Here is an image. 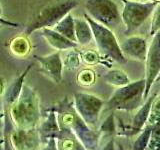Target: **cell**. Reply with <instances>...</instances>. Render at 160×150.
<instances>
[{"instance_id":"1","label":"cell","mask_w":160,"mask_h":150,"mask_svg":"<svg viewBox=\"0 0 160 150\" xmlns=\"http://www.w3.org/2000/svg\"><path fill=\"white\" fill-rule=\"evenodd\" d=\"M7 112L13 126L18 129H34L40 124V101L36 91L28 85L23 86L21 94Z\"/></svg>"},{"instance_id":"2","label":"cell","mask_w":160,"mask_h":150,"mask_svg":"<svg viewBox=\"0 0 160 150\" xmlns=\"http://www.w3.org/2000/svg\"><path fill=\"white\" fill-rule=\"evenodd\" d=\"M78 4V0H53L48 2L38 10L31 21L28 23L25 29V34L30 35L45 27H54Z\"/></svg>"},{"instance_id":"3","label":"cell","mask_w":160,"mask_h":150,"mask_svg":"<svg viewBox=\"0 0 160 150\" xmlns=\"http://www.w3.org/2000/svg\"><path fill=\"white\" fill-rule=\"evenodd\" d=\"M145 87V78L118 87L107 101L108 109L123 111H132L138 109L146 100L144 99Z\"/></svg>"},{"instance_id":"4","label":"cell","mask_w":160,"mask_h":150,"mask_svg":"<svg viewBox=\"0 0 160 150\" xmlns=\"http://www.w3.org/2000/svg\"><path fill=\"white\" fill-rule=\"evenodd\" d=\"M84 17L87 19L93 31V38L96 42L99 51L103 53L105 56L113 59L117 63H125L126 57L122 53L120 44L117 41L112 30L104 26V25L96 22L89 16L87 13L84 14Z\"/></svg>"},{"instance_id":"5","label":"cell","mask_w":160,"mask_h":150,"mask_svg":"<svg viewBox=\"0 0 160 150\" xmlns=\"http://www.w3.org/2000/svg\"><path fill=\"white\" fill-rule=\"evenodd\" d=\"M124 7L121 12L122 22L125 26V35H130L151 16L157 1L139 2L134 0H123Z\"/></svg>"},{"instance_id":"6","label":"cell","mask_w":160,"mask_h":150,"mask_svg":"<svg viewBox=\"0 0 160 150\" xmlns=\"http://www.w3.org/2000/svg\"><path fill=\"white\" fill-rule=\"evenodd\" d=\"M84 7L93 20L110 29L123 23L121 12L113 0H86Z\"/></svg>"},{"instance_id":"7","label":"cell","mask_w":160,"mask_h":150,"mask_svg":"<svg viewBox=\"0 0 160 150\" xmlns=\"http://www.w3.org/2000/svg\"><path fill=\"white\" fill-rule=\"evenodd\" d=\"M61 121L63 126L68 127L76 135L81 144L87 150L96 149L99 146V132L89 127L84 120L79 116L76 110L72 109L62 114Z\"/></svg>"},{"instance_id":"8","label":"cell","mask_w":160,"mask_h":150,"mask_svg":"<svg viewBox=\"0 0 160 150\" xmlns=\"http://www.w3.org/2000/svg\"><path fill=\"white\" fill-rule=\"evenodd\" d=\"M74 108L89 127L97 130L99 115L103 108L104 101L92 94L76 92L73 95Z\"/></svg>"},{"instance_id":"9","label":"cell","mask_w":160,"mask_h":150,"mask_svg":"<svg viewBox=\"0 0 160 150\" xmlns=\"http://www.w3.org/2000/svg\"><path fill=\"white\" fill-rule=\"evenodd\" d=\"M160 74V30L154 35L148 46L147 56L145 60V81L146 87L144 99L149 96L150 89Z\"/></svg>"},{"instance_id":"10","label":"cell","mask_w":160,"mask_h":150,"mask_svg":"<svg viewBox=\"0 0 160 150\" xmlns=\"http://www.w3.org/2000/svg\"><path fill=\"white\" fill-rule=\"evenodd\" d=\"M13 146V149H38L41 145V138L38 130L13 128L9 135L4 139V146Z\"/></svg>"},{"instance_id":"11","label":"cell","mask_w":160,"mask_h":150,"mask_svg":"<svg viewBox=\"0 0 160 150\" xmlns=\"http://www.w3.org/2000/svg\"><path fill=\"white\" fill-rule=\"evenodd\" d=\"M35 58L40 64L41 71L50 80H52L56 84H59L62 81V71L64 65L59 51L46 55V56H35Z\"/></svg>"},{"instance_id":"12","label":"cell","mask_w":160,"mask_h":150,"mask_svg":"<svg viewBox=\"0 0 160 150\" xmlns=\"http://www.w3.org/2000/svg\"><path fill=\"white\" fill-rule=\"evenodd\" d=\"M124 56L136 61H145L148 46L146 39L141 36H129L120 44Z\"/></svg>"},{"instance_id":"13","label":"cell","mask_w":160,"mask_h":150,"mask_svg":"<svg viewBox=\"0 0 160 150\" xmlns=\"http://www.w3.org/2000/svg\"><path fill=\"white\" fill-rule=\"evenodd\" d=\"M32 65L29 64L26 69L19 75L17 78H15L13 81L10 83L9 86L5 89V92L3 94V105L5 111H8L9 108L14 104V102L18 99V97L21 94V91L24 86V80L26 78L29 70L31 69Z\"/></svg>"},{"instance_id":"14","label":"cell","mask_w":160,"mask_h":150,"mask_svg":"<svg viewBox=\"0 0 160 150\" xmlns=\"http://www.w3.org/2000/svg\"><path fill=\"white\" fill-rule=\"evenodd\" d=\"M40 32H41L42 37L46 40L50 46L56 50H59V51L74 49L78 46L77 42L72 41V40L68 39L67 37L63 36L62 34H60L53 28L45 27L40 29Z\"/></svg>"},{"instance_id":"15","label":"cell","mask_w":160,"mask_h":150,"mask_svg":"<svg viewBox=\"0 0 160 150\" xmlns=\"http://www.w3.org/2000/svg\"><path fill=\"white\" fill-rule=\"evenodd\" d=\"M156 96H157L156 93L150 95V96H148L146 98V100L143 102L141 106L138 108V111L135 113L133 120H132L131 134H136L139 131H141V130L145 127V125L147 124L152 103Z\"/></svg>"},{"instance_id":"16","label":"cell","mask_w":160,"mask_h":150,"mask_svg":"<svg viewBox=\"0 0 160 150\" xmlns=\"http://www.w3.org/2000/svg\"><path fill=\"white\" fill-rule=\"evenodd\" d=\"M57 115L54 111H51L47 114V117L44 121L39 124L38 132L41 138V142L46 143L50 139H56L60 132V126L58 123Z\"/></svg>"},{"instance_id":"17","label":"cell","mask_w":160,"mask_h":150,"mask_svg":"<svg viewBox=\"0 0 160 150\" xmlns=\"http://www.w3.org/2000/svg\"><path fill=\"white\" fill-rule=\"evenodd\" d=\"M75 37L76 42L80 46H86L94 39L93 31L86 18H74Z\"/></svg>"},{"instance_id":"18","label":"cell","mask_w":160,"mask_h":150,"mask_svg":"<svg viewBox=\"0 0 160 150\" xmlns=\"http://www.w3.org/2000/svg\"><path fill=\"white\" fill-rule=\"evenodd\" d=\"M57 32L62 34L63 36L67 37L68 39L76 42V37H75V24L74 18L70 13H68L66 16H64L60 21L52 27Z\"/></svg>"},{"instance_id":"19","label":"cell","mask_w":160,"mask_h":150,"mask_svg":"<svg viewBox=\"0 0 160 150\" xmlns=\"http://www.w3.org/2000/svg\"><path fill=\"white\" fill-rule=\"evenodd\" d=\"M103 79L106 83L115 87H121L130 83V79L128 77V75L125 73L123 70H120V69L110 70V71H108L104 75Z\"/></svg>"},{"instance_id":"20","label":"cell","mask_w":160,"mask_h":150,"mask_svg":"<svg viewBox=\"0 0 160 150\" xmlns=\"http://www.w3.org/2000/svg\"><path fill=\"white\" fill-rule=\"evenodd\" d=\"M10 50L17 57L26 56L30 51V44L24 36L14 38L10 43Z\"/></svg>"},{"instance_id":"21","label":"cell","mask_w":160,"mask_h":150,"mask_svg":"<svg viewBox=\"0 0 160 150\" xmlns=\"http://www.w3.org/2000/svg\"><path fill=\"white\" fill-rule=\"evenodd\" d=\"M115 122H114V115L110 114L109 116L104 120L99 128V141L103 138L112 139L115 134Z\"/></svg>"},{"instance_id":"22","label":"cell","mask_w":160,"mask_h":150,"mask_svg":"<svg viewBox=\"0 0 160 150\" xmlns=\"http://www.w3.org/2000/svg\"><path fill=\"white\" fill-rule=\"evenodd\" d=\"M151 131H152V125L147 124V126L142 129V132L138 135V137L136 139H135L132 148L135 150L147 149L149 141H150V136H151Z\"/></svg>"},{"instance_id":"23","label":"cell","mask_w":160,"mask_h":150,"mask_svg":"<svg viewBox=\"0 0 160 150\" xmlns=\"http://www.w3.org/2000/svg\"><path fill=\"white\" fill-rule=\"evenodd\" d=\"M74 49H69V51L66 52V55H65V58L63 60V65L70 70L76 69L80 65V56L78 52L74 51Z\"/></svg>"},{"instance_id":"24","label":"cell","mask_w":160,"mask_h":150,"mask_svg":"<svg viewBox=\"0 0 160 150\" xmlns=\"http://www.w3.org/2000/svg\"><path fill=\"white\" fill-rule=\"evenodd\" d=\"M147 149H151V150L160 149V121L152 125L151 136H150V141Z\"/></svg>"},{"instance_id":"25","label":"cell","mask_w":160,"mask_h":150,"mask_svg":"<svg viewBox=\"0 0 160 150\" xmlns=\"http://www.w3.org/2000/svg\"><path fill=\"white\" fill-rule=\"evenodd\" d=\"M158 121H160V95H159V96L155 97L154 101L152 103L147 124L154 125Z\"/></svg>"},{"instance_id":"26","label":"cell","mask_w":160,"mask_h":150,"mask_svg":"<svg viewBox=\"0 0 160 150\" xmlns=\"http://www.w3.org/2000/svg\"><path fill=\"white\" fill-rule=\"evenodd\" d=\"M151 24H150V35L154 36L160 30V3L155 7L151 15Z\"/></svg>"},{"instance_id":"27","label":"cell","mask_w":160,"mask_h":150,"mask_svg":"<svg viewBox=\"0 0 160 150\" xmlns=\"http://www.w3.org/2000/svg\"><path fill=\"white\" fill-rule=\"evenodd\" d=\"M95 80V75L94 72L90 69H84L78 75V82L84 85V86H88L91 85Z\"/></svg>"},{"instance_id":"28","label":"cell","mask_w":160,"mask_h":150,"mask_svg":"<svg viewBox=\"0 0 160 150\" xmlns=\"http://www.w3.org/2000/svg\"><path fill=\"white\" fill-rule=\"evenodd\" d=\"M82 58L85 62L87 64H95L98 62V54L95 52V51H92V50H88V51L84 52L82 54Z\"/></svg>"},{"instance_id":"29","label":"cell","mask_w":160,"mask_h":150,"mask_svg":"<svg viewBox=\"0 0 160 150\" xmlns=\"http://www.w3.org/2000/svg\"><path fill=\"white\" fill-rule=\"evenodd\" d=\"M0 25H3V26H10V27H18L19 24L18 23H14L9 21V20H6L2 17V10L1 7H0Z\"/></svg>"},{"instance_id":"30","label":"cell","mask_w":160,"mask_h":150,"mask_svg":"<svg viewBox=\"0 0 160 150\" xmlns=\"http://www.w3.org/2000/svg\"><path fill=\"white\" fill-rule=\"evenodd\" d=\"M4 122H5V113L0 112V134L3 132Z\"/></svg>"},{"instance_id":"31","label":"cell","mask_w":160,"mask_h":150,"mask_svg":"<svg viewBox=\"0 0 160 150\" xmlns=\"http://www.w3.org/2000/svg\"><path fill=\"white\" fill-rule=\"evenodd\" d=\"M5 92V84H4V80L3 78L0 77V96H2Z\"/></svg>"},{"instance_id":"32","label":"cell","mask_w":160,"mask_h":150,"mask_svg":"<svg viewBox=\"0 0 160 150\" xmlns=\"http://www.w3.org/2000/svg\"><path fill=\"white\" fill-rule=\"evenodd\" d=\"M4 144H5V141H4V138H0V149H3L4 147Z\"/></svg>"},{"instance_id":"33","label":"cell","mask_w":160,"mask_h":150,"mask_svg":"<svg viewBox=\"0 0 160 150\" xmlns=\"http://www.w3.org/2000/svg\"><path fill=\"white\" fill-rule=\"evenodd\" d=\"M159 80H160V74L158 75V77L156 78V80H155V82H156V81H159Z\"/></svg>"},{"instance_id":"34","label":"cell","mask_w":160,"mask_h":150,"mask_svg":"<svg viewBox=\"0 0 160 150\" xmlns=\"http://www.w3.org/2000/svg\"><path fill=\"white\" fill-rule=\"evenodd\" d=\"M2 27H3V25H0V29H1Z\"/></svg>"}]
</instances>
